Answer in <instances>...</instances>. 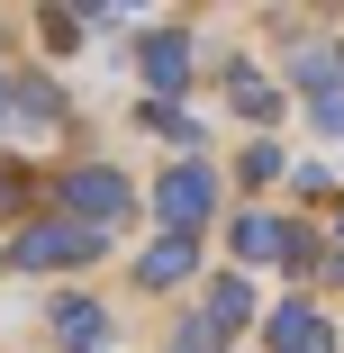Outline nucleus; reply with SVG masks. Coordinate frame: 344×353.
Listing matches in <instances>:
<instances>
[{"label": "nucleus", "instance_id": "obj_8", "mask_svg": "<svg viewBox=\"0 0 344 353\" xmlns=\"http://www.w3.org/2000/svg\"><path fill=\"white\" fill-rule=\"evenodd\" d=\"M272 254H290V227L281 218H236V263H272Z\"/></svg>", "mask_w": 344, "mask_h": 353}, {"label": "nucleus", "instance_id": "obj_11", "mask_svg": "<svg viewBox=\"0 0 344 353\" xmlns=\"http://www.w3.org/2000/svg\"><path fill=\"white\" fill-rule=\"evenodd\" d=\"M236 109H245V118H272V82H254V73H236Z\"/></svg>", "mask_w": 344, "mask_h": 353}, {"label": "nucleus", "instance_id": "obj_12", "mask_svg": "<svg viewBox=\"0 0 344 353\" xmlns=\"http://www.w3.org/2000/svg\"><path fill=\"white\" fill-rule=\"evenodd\" d=\"M154 136H163V145H181V154L199 145V127H190V118H172V109H154Z\"/></svg>", "mask_w": 344, "mask_h": 353}, {"label": "nucleus", "instance_id": "obj_9", "mask_svg": "<svg viewBox=\"0 0 344 353\" xmlns=\"http://www.w3.org/2000/svg\"><path fill=\"white\" fill-rule=\"evenodd\" d=\"M254 317V290H245V281H218V290H209V335L218 326H245Z\"/></svg>", "mask_w": 344, "mask_h": 353}, {"label": "nucleus", "instance_id": "obj_1", "mask_svg": "<svg viewBox=\"0 0 344 353\" xmlns=\"http://www.w3.org/2000/svg\"><path fill=\"white\" fill-rule=\"evenodd\" d=\"M63 208H73V227H91V236H109V227L127 218V181H118L109 163H82L73 181H63Z\"/></svg>", "mask_w": 344, "mask_h": 353}, {"label": "nucleus", "instance_id": "obj_6", "mask_svg": "<svg viewBox=\"0 0 344 353\" xmlns=\"http://www.w3.org/2000/svg\"><path fill=\"white\" fill-rule=\"evenodd\" d=\"M145 82H154V91H181V82H190V37H181V28L145 37Z\"/></svg>", "mask_w": 344, "mask_h": 353}, {"label": "nucleus", "instance_id": "obj_4", "mask_svg": "<svg viewBox=\"0 0 344 353\" xmlns=\"http://www.w3.org/2000/svg\"><path fill=\"white\" fill-rule=\"evenodd\" d=\"M272 353H335V326L308 299H290V308H272Z\"/></svg>", "mask_w": 344, "mask_h": 353}, {"label": "nucleus", "instance_id": "obj_7", "mask_svg": "<svg viewBox=\"0 0 344 353\" xmlns=\"http://www.w3.org/2000/svg\"><path fill=\"white\" fill-rule=\"evenodd\" d=\"M190 272H199L190 236H163V245H145V263H136V281H145V290H172V281H190Z\"/></svg>", "mask_w": 344, "mask_h": 353}, {"label": "nucleus", "instance_id": "obj_14", "mask_svg": "<svg viewBox=\"0 0 344 353\" xmlns=\"http://www.w3.org/2000/svg\"><path fill=\"white\" fill-rule=\"evenodd\" d=\"M19 190H28V172H19V163H0V199H19Z\"/></svg>", "mask_w": 344, "mask_h": 353}, {"label": "nucleus", "instance_id": "obj_3", "mask_svg": "<svg viewBox=\"0 0 344 353\" xmlns=\"http://www.w3.org/2000/svg\"><path fill=\"white\" fill-rule=\"evenodd\" d=\"M218 208V172H199V163H181V172H163V190H154V218H163V236H190L199 218Z\"/></svg>", "mask_w": 344, "mask_h": 353}, {"label": "nucleus", "instance_id": "obj_10", "mask_svg": "<svg viewBox=\"0 0 344 353\" xmlns=\"http://www.w3.org/2000/svg\"><path fill=\"white\" fill-rule=\"evenodd\" d=\"M308 118H317L326 136H344V82H335V91H308Z\"/></svg>", "mask_w": 344, "mask_h": 353}, {"label": "nucleus", "instance_id": "obj_13", "mask_svg": "<svg viewBox=\"0 0 344 353\" xmlns=\"http://www.w3.org/2000/svg\"><path fill=\"white\" fill-rule=\"evenodd\" d=\"M172 353H218V335H209V326H190V335H181Z\"/></svg>", "mask_w": 344, "mask_h": 353}, {"label": "nucleus", "instance_id": "obj_15", "mask_svg": "<svg viewBox=\"0 0 344 353\" xmlns=\"http://www.w3.org/2000/svg\"><path fill=\"white\" fill-rule=\"evenodd\" d=\"M10 100H19V91H10V82H0V118H10Z\"/></svg>", "mask_w": 344, "mask_h": 353}, {"label": "nucleus", "instance_id": "obj_2", "mask_svg": "<svg viewBox=\"0 0 344 353\" xmlns=\"http://www.w3.org/2000/svg\"><path fill=\"white\" fill-rule=\"evenodd\" d=\"M100 254V236L91 227H73V218H45V227H28L19 245H10V263L19 272H54V263H91Z\"/></svg>", "mask_w": 344, "mask_h": 353}, {"label": "nucleus", "instance_id": "obj_5", "mask_svg": "<svg viewBox=\"0 0 344 353\" xmlns=\"http://www.w3.org/2000/svg\"><path fill=\"white\" fill-rule=\"evenodd\" d=\"M54 344H63V353H100V344H109V317H100L91 299H54Z\"/></svg>", "mask_w": 344, "mask_h": 353}]
</instances>
